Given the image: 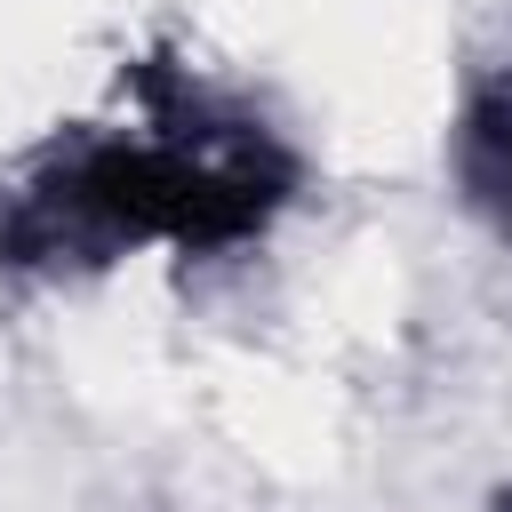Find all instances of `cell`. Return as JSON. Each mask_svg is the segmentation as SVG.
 I'll list each match as a JSON object with an SVG mask.
<instances>
[{"label": "cell", "mask_w": 512, "mask_h": 512, "mask_svg": "<svg viewBox=\"0 0 512 512\" xmlns=\"http://www.w3.org/2000/svg\"><path fill=\"white\" fill-rule=\"evenodd\" d=\"M296 192V152L240 104L208 96L184 64L128 72V120L56 136L0 192L8 272H96L168 240L176 256H224L256 240Z\"/></svg>", "instance_id": "1"}, {"label": "cell", "mask_w": 512, "mask_h": 512, "mask_svg": "<svg viewBox=\"0 0 512 512\" xmlns=\"http://www.w3.org/2000/svg\"><path fill=\"white\" fill-rule=\"evenodd\" d=\"M448 160H456L464 208L496 240H512V64L472 80V96L456 112V136H448Z\"/></svg>", "instance_id": "2"}, {"label": "cell", "mask_w": 512, "mask_h": 512, "mask_svg": "<svg viewBox=\"0 0 512 512\" xmlns=\"http://www.w3.org/2000/svg\"><path fill=\"white\" fill-rule=\"evenodd\" d=\"M488 512H512V488H496V496H488Z\"/></svg>", "instance_id": "3"}]
</instances>
